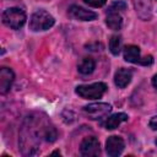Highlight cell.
Here are the masks:
<instances>
[{"label":"cell","instance_id":"5bb4252c","mask_svg":"<svg viewBox=\"0 0 157 157\" xmlns=\"http://www.w3.org/2000/svg\"><path fill=\"white\" fill-rule=\"evenodd\" d=\"M120 47H121V37L120 36H113L109 40V49L112 52L113 55H118L120 52Z\"/></svg>","mask_w":157,"mask_h":157},{"label":"cell","instance_id":"9c48e42d","mask_svg":"<svg viewBox=\"0 0 157 157\" xmlns=\"http://www.w3.org/2000/svg\"><path fill=\"white\" fill-rule=\"evenodd\" d=\"M131 77H132L131 70L125 69V67H121V69H119L115 72V75H114V82H115V85L119 88H124V87H126L130 83Z\"/></svg>","mask_w":157,"mask_h":157},{"label":"cell","instance_id":"277c9868","mask_svg":"<svg viewBox=\"0 0 157 157\" xmlns=\"http://www.w3.org/2000/svg\"><path fill=\"white\" fill-rule=\"evenodd\" d=\"M112 110V105L108 103H92L83 107V112L90 119H101Z\"/></svg>","mask_w":157,"mask_h":157},{"label":"cell","instance_id":"7a4b0ae2","mask_svg":"<svg viewBox=\"0 0 157 157\" xmlns=\"http://www.w3.org/2000/svg\"><path fill=\"white\" fill-rule=\"evenodd\" d=\"M2 22L12 29H20L26 22V13L18 7H10L2 13Z\"/></svg>","mask_w":157,"mask_h":157},{"label":"cell","instance_id":"30bf717a","mask_svg":"<svg viewBox=\"0 0 157 157\" xmlns=\"http://www.w3.org/2000/svg\"><path fill=\"white\" fill-rule=\"evenodd\" d=\"M124 59L128 63L140 64V60H141L140 48L136 47V45H126L124 48Z\"/></svg>","mask_w":157,"mask_h":157},{"label":"cell","instance_id":"6da1fadb","mask_svg":"<svg viewBox=\"0 0 157 157\" xmlns=\"http://www.w3.org/2000/svg\"><path fill=\"white\" fill-rule=\"evenodd\" d=\"M54 17L47 12L45 10H38L36 11L29 20V28L34 32L38 31H45L49 29L54 25Z\"/></svg>","mask_w":157,"mask_h":157},{"label":"cell","instance_id":"5b68a950","mask_svg":"<svg viewBox=\"0 0 157 157\" xmlns=\"http://www.w3.org/2000/svg\"><path fill=\"white\" fill-rule=\"evenodd\" d=\"M80 151L82 156H98L101 153V147H99V141L94 137V136H90V137H85L83 141L81 142L80 146Z\"/></svg>","mask_w":157,"mask_h":157},{"label":"cell","instance_id":"8992f818","mask_svg":"<svg viewBox=\"0 0 157 157\" xmlns=\"http://www.w3.org/2000/svg\"><path fill=\"white\" fill-rule=\"evenodd\" d=\"M124 141L120 136H109L105 141V152L108 156H119L124 150Z\"/></svg>","mask_w":157,"mask_h":157},{"label":"cell","instance_id":"ac0fdd59","mask_svg":"<svg viewBox=\"0 0 157 157\" xmlns=\"http://www.w3.org/2000/svg\"><path fill=\"white\" fill-rule=\"evenodd\" d=\"M86 48H90V50L97 52V50H101V49H98V48H102V44H99V43H93V44H88V45H86Z\"/></svg>","mask_w":157,"mask_h":157},{"label":"cell","instance_id":"7c38bea8","mask_svg":"<svg viewBox=\"0 0 157 157\" xmlns=\"http://www.w3.org/2000/svg\"><path fill=\"white\" fill-rule=\"evenodd\" d=\"M105 23H107V26H108L110 29L118 31V29L121 28L123 20H121V16L119 15V12H117V11H109V10H108L107 18H105Z\"/></svg>","mask_w":157,"mask_h":157},{"label":"cell","instance_id":"d6986e66","mask_svg":"<svg viewBox=\"0 0 157 157\" xmlns=\"http://www.w3.org/2000/svg\"><path fill=\"white\" fill-rule=\"evenodd\" d=\"M150 128L152 130H157V115L153 117L151 120H150Z\"/></svg>","mask_w":157,"mask_h":157},{"label":"cell","instance_id":"e0dca14e","mask_svg":"<svg viewBox=\"0 0 157 157\" xmlns=\"http://www.w3.org/2000/svg\"><path fill=\"white\" fill-rule=\"evenodd\" d=\"M152 63H153V58L151 55H147L145 58H141V60H140V65H144V66L151 65Z\"/></svg>","mask_w":157,"mask_h":157},{"label":"cell","instance_id":"2e32d148","mask_svg":"<svg viewBox=\"0 0 157 157\" xmlns=\"http://www.w3.org/2000/svg\"><path fill=\"white\" fill-rule=\"evenodd\" d=\"M83 1L92 7H102L107 2V0H83Z\"/></svg>","mask_w":157,"mask_h":157},{"label":"cell","instance_id":"9a60e30c","mask_svg":"<svg viewBox=\"0 0 157 157\" xmlns=\"http://www.w3.org/2000/svg\"><path fill=\"white\" fill-rule=\"evenodd\" d=\"M125 9H126V4L124 1H115V2H113L110 5L109 11H117V12H119V11L125 10Z\"/></svg>","mask_w":157,"mask_h":157},{"label":"cell","instance_id":"4fadbf2b","mask_svg":"<svg viewBox=\"0 0 157 157\" xmlns=\"http://www.w3.org/2000/svg\"><path fill=\"white\" fill-rule=\"evenodd\" d=\"M94 67H96V63H94V60H93L92 58H90V56L83 58V59L78 63V65H77V70H78V72L82 74V75H90V74H92L93 70H94Z\"/></svg>","mask_w":157,"mask_h":157},{"label":"cell","instance_id":"ba28073f","mask_svg":"<svg viewBox=\"0 0 157 157\" xmlns=\"http://www.w3.org/2000/svg\"><path fill=\"white\" fill-rule=\"evenodd\" d=\"M13 80H15L13 71L9 67H1V70H0V92L6 93L11 88Z\"/></svg>","mask_w":157,"mask_h":157},{"label":"cell","instance_id":"52a82bcc","mask_svg":"<svg viewBox=\"0 0 157 157\" xmlns=\"http://www.w3.org/2000/svg\"><path fill=\"white\" fill-rule=\"evenodd\" d=\"M69 15L76 20H80V21H93L97 18L96 12L86 10V9L77 6V5H72L69 7Z\"/></svg>","mask_w":157,"mask_h":157},{"label":"cell","instance_id":"8fae6325","mask_svg":"<svg viewBox=\"0 0 157 157\" xmlns=\"http://www.w3.org/2000/svg\"><path fill=\"white\" fill-rule=\"evenodd\" d=\"M128 118L129 117L125 113H115V114H113V115H110V117L107 118V120L104 123V126L108 130H113V129L118 128L123 121H126Z\"/></svg>","mask_w":157,"mask_h":157},{"label":"cell","instance_id":"44dd1931","mask_svg":"<svg viewBox=\"0 0 157 157\" xmlns=\"http://www.w3.org/2000/svg\"><path fill=\"white\" fill-rule=\"evenodd\" d=\"M156 145H157V140H156Z\"/></svg>","mask_w":157,"mask_h":157},{"label":"cell","instance_id":"3957f363","mask_svg":"<svg viewBox=\"0 0 157 157\" xmlns=\"http://www.w3.org/2000/svg\"><path fill=\"white\" fill-rule=\"evenodd\" d=\"M107 91V85L103 82H96L91 85H80L76 87V93L85 99L101 98Z\"/></svg>","mask_w":157,"mask_h":157},{"label":"cell","instance_id":"ffe728a7","mask_svg":"<svg viewBox=\"0 0 157 157\" xmlns=\"http://www.w3.org/2000/svg\"><path fill=\"white\" fill-rule=\"evenodd\" d=\"M152 85L157 88V75H155V76H153V78H152Z\"/></svg>","mask_w":157,"mask_h":157}]
</instances>
